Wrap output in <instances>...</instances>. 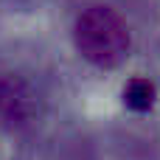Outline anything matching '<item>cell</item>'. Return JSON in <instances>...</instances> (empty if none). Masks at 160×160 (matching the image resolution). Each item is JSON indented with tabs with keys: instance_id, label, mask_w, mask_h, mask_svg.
<instances>
[{
	"instance_id": "cell-1",
	"label": "cell",
	"mask_w": 160,
	"mask_h": 160,
	"mask_svg": "<svg viewBox=\"0 0 160 160\" xmlns=\"http://www.w3.org/2000/svg\"><path fill=\"white\" fill-rule=\"evenodd\" d=\"M76 48L87 62L98 68H112L129 51V31L112 8L93 6L76 20Z\"/></svg>"
},
{
	"instance_id": "cell-2",
	"label": "cell",
	"mask_w": 160,
	"mask_h": 160,
	"mask_svg": "<svg viewBox=\"0 0 160 160\" xmlns=\"http://www.w3.org/2000/svg\"><path fill=\"white\" fill-rule=\"evenodd\" d=\"M124 98H127V104H129L132 110H149L152 101H155V87H152L149 82H143V79H135V82L127 84Z\"/></svg>"
}]
</instances>
